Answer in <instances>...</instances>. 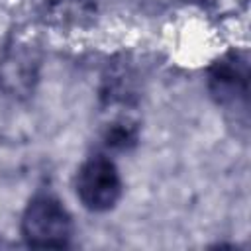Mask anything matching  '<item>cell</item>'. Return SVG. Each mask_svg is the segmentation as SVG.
Listing matches in <instances>:
<instances>
[{"mask_svg": "<svg viewBox=\"0 0 251 251\" xmlns=\"http://www.w3.org/2000/svg\"><path fill=\"white\" fill-rule=\"evenodd\" d=\"M75 226L65 204L51 192H37L25 204L20 233L29 247L63 249L71 243Z\"/></svg>", "mask_w": 251, "mask_h": 251, "instance_id": "6da1fadb", "label": "cell"}, {"mask_svg": "<svg viewBox=\"0 0 251 251\" xmlns=\"http://www.w3.org/2000/svg\"><path fill=\"white\" fill-rule=\"evenodd\" d=\"M75 192L88 212L104 214L114 210L124 194V180L118 165L104 153L86 157L76 169Z\"/></svg>", "mask_w": 251, "mask_h": 251, "instance_id": "7a4b0ae2", "label": "cell"}, {"mask_svg": "<svg viewBox=\"0 0 251 251\" xmlns=\"http://www.w3.org/2000/svg\"><path fill=\"white\" fill-rule=\"evenodd\" d=\"M206 86L218 106L245 112L249 100V65L245 55L229 51L214 61L206 73Z\"/></svg>", "mask_w": 251, "mask_h": 251, "instance_id": "3957f363", "label": "cell"}, {"mask_svg": "<svg viewBox=\"0 0 251 251\" xmlns=\"http://www.w3.org/2000/svg\"><path fill=\"white\" fill-rule=\"evenodd\" d=\"M0 78L12 92H27L35 80V63L25 53H10L0 63Z\"/></svg>", "mask_w": 251, "mask_h": 251, "instance_id": "277c9868", "label": "cell"}, {"mask_svg": "<svg viewBox=\"0 0 251 251\" xmlns=\"http://www.w3.org/2000/svg\"><path fill=\"white\" fill-rule=\"evenodd\" d=\"M139 139V127L135 122L127 118H118L116 122L108 124L104 131V145L112 151H127Z\"/></svg>", "mask_w": 251, "mask_h": 251, "instance_id": "5b68a950", "label": "cell"}]
</instances>
